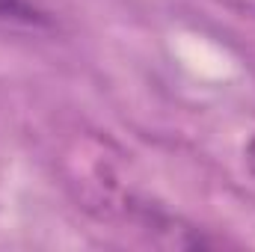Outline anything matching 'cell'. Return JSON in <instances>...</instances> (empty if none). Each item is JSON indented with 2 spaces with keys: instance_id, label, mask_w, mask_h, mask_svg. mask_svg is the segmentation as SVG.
I'll return each instance as SVG.
<instances>
[{
  "instance_id": "obj_1",
  "label": "cell",
  "mask_w": 255,
  "mask_h": 252,
  "mask_svg": "<svg viewBox=\"0 0 255 252\" xmlns=\"http://www.w3.org/2000/svg\"><path fill=\"white\" fill-rule=\"evenodd\" d=\"M0 21H21L30 27L48 24V12L36 0H0Z\"/></svg>"
},
{
  "instance_id": "obj_2",
  "label": "cell",
  "mask_w": 255,
  "mask_h": 252,
  "mask_svg": "<svg viewBox=\"0 0 255 252\" xmlns=\"http://www.w3.org/2000/svg\"><path fill=\"white\" fill-rule=\"evenodd\" d=\"M247 163H250V169L255 172V136L250 139V145H247Z\"/></svg>"
}]
</instances>
